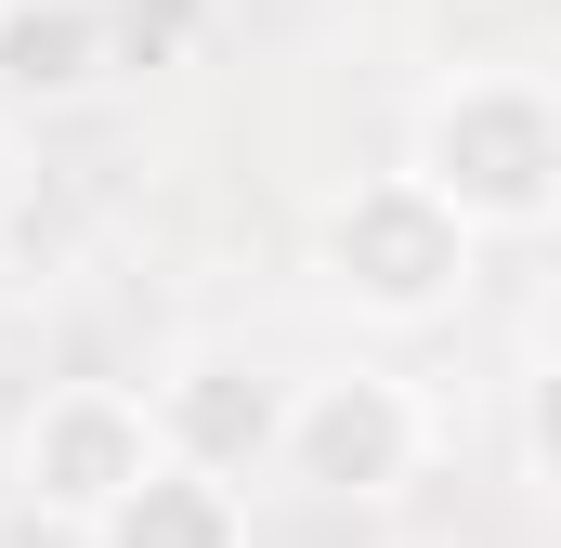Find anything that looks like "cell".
<instances>
[{
    "mask_svg": "<svg viewBox=\"0 0 561 548\" xmlns=\"http://www.w3.org/2000/svg\"><path fill=\"white\" fill-rule=\"evenodd\" d=\"M419 170L431 196L483 236H523L561 209V92L523 79V66H483V79H444L419 105Z\"/></svg>",
    "mask_w": 561,
    "mask_h": 548,
    "instance_id": "6da1fadb",
    "label": "cell"
},
{
    "mask_svg": "<svg viewBox=\"0 0 561 548\" xmlns=\"http://www.w3.org/2000/svg\"><path fill=\"white\" fill-rule=\"evenodd\" d=\"M313 262H327V287H340L366 327H431V313H457V300H470L483 222H457L419 170H366V183L327 209Z\"/></svg>",
    "mask_w": 561,
    "mask_h": 548,
    "instance_id": "7a4b0ae2",
    "label": "cell"
},
{
    "mask_svg": "<svg viewBox=\"0 0 561 548\" xmlns=\"http://www.w3.org/2000/svg\"><path fill=\"white\" fill-rule=\"evenodd\" d=\"M419 457H431V406L392 379V366H327V379L287 392L275 470L300 483V496H327V510H379V496H405Z\"/></svg>",
    "mask_w": 561,
    "mask_h": 548,
    "instance_id": "3957f363",
    "label": "cell"
},
{
    "mask_svg": "<svg viewBox=\"0 0 561 548\" xmlns=\"http://www.w3.org/2000/svg\"><path fill=\"white\" fill-rule=\"evenodd\" d=\"M157 457H170V444H157V392L53 379V392L26 406V431H13V496H26L39 523H79V536H92Z\"/></svg>",
    "mask_w": 561,
    "mask_h": 548,
    "instance_id": "277c9868",
    "label": "cell"
},
{
    "mask_svg": "<svg viewBox=\"0 0 561 548\" xmlns=\"http://www.w3.org/2000/svg\"><path fill=\"white\" fill-rule=\"evenodd\" d=\"M157 444L196 457V470H222V483H249V470H275V444H287V392L249 353H183L157 379Z\"/></svg>",
    "mask_w": 561,
    "mask_h": 548,
    "instance_id": "5b68a950",
    "label": "cell"
},
{
    "mask_svg": "<svg viewBox=\"0 0 561 548\" xmlns=\"http://www.w3.org/2000/svg\"><path fill=\"white\" fill-rule=\"evenodd\" d=\"M105 66V0H0V105H79Z\"/></svg>",
    "mask_w": 561,
    "mask_h": 548,
    "instance_id": "8992f818",
    "label": "cell"
},
{
    "mask_svg": "<svg viewBox=\"0 0 561 548\" xmlns=\"http://www.w3.org/2000/svg\"><path fill=\"white\" fill-rule=\"evenodd\" d=\"M92 548H249V496L196 457H157L131 496L92 523Z\"/></svg>",
    "mask_w": 561,
    "mask_h": 548,
    "instance_id": "52a82bcc",
    "label": "cell"
},
{
    "mask_svg": "<svg viewBox=\"0 0 561 548\" xmlns=\"http://www.w3.org/2000/svg\"><path fill=\"white\" fill-rule=\"evenodd\" d=\"M196 39H209V0H105V66H118V79L196 66Z\"/></svg>",
    "mask_w": 561,
    "mask_h": 548,
    "instance_id": "ba28073f",
    "label": "cell"
},
{
    "mask_svg": "<svg viewBox=\"0 0 561 548\" xmlns=\"http://www.w3.org/2000/svg\"><path fill=\"white\" fill-rule=\"evenodd\" d=\"M523 470H536V483H561V353L523 379Z\"/></svg>",
    "mask_w": 561,
    "mask_h": 548,
    "instance_id": "9c48e42d",
    "label": "cell"
},
{
    "mask_svg": "<svg viewBox=\"0 0 561 548\" xmlns=\"http://www.w3.org/2000/svg\"><path fill=\"white\" fill-rule=\"evenodd\" d=\"M0 222H13V132H0Z\"/></svg>",
    "mask_w": 561,
    "mask_h": 548,
    "instance_id": "30bf717a",
    "label": "cell"
},
{
    "mask_svg": "<svg viewBox=\"0 0 561 548\" xmlns=\"http://www.w3.org/2000/svg\"><path fill=\"white\" fill-rule=\"evenodd\" d=\"M549 353H561V287H549Z\"/></svg>",
    "mask_w": 561,
    "mask_h": 548,
    "instance_id": "8fae6325",
    "label": "cell"
}]
</instances>
